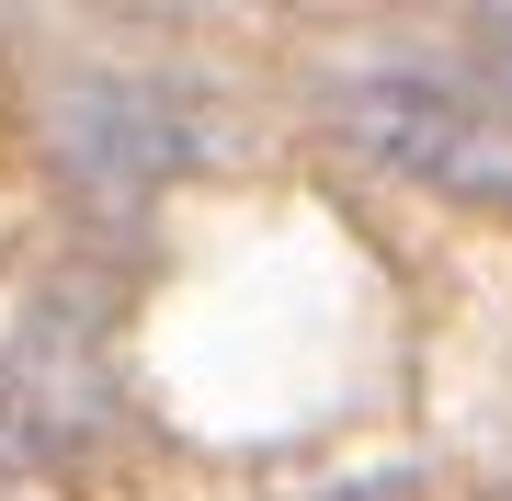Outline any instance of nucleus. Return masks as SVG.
I'll return each instance as SVG.
<instances>
[{
  "instance_id": "nucleus-1",
  "label": "nucleus",
  "mask_w": 512,
  "mask_h": 501,
  "mask_svg": "<svg viewBox=\"0 0 512 501\" xmlns=\"http://www.w3.org/2000/svg\"><path fill=\"white\" fill-rule=\"evenodd\" d=\"M35 137H46V160L69 171L80 194L126 205V194L160 183V171L194 160V103H183L171 69L80 57V69H46V80H35Z\"/></svg>"
},
{
  "instance_id": "nucleus-2",
  "label": "nucleus",
  "mask_w": 512,
  "mask_h": 501,
  "mask_svg": "<svg viewBox=\"0 0 512 501\" xmlns=\"http://www.w3.org/2000/svg\"><path fill=\"white\" fill-rule=\"evenodd\" d=\"M330 126H342L365 160L410 171V183H444V194H478V205H512V114H490L478 92H456V80H433V69L342 80V92H330Z\"/></svg>"
},
{
  "instance_id": "nucleus-3",
  "label": "nucleus",
  "mask_w": 512,
  "mask_h": 501,
  "mask_svg": "<svg viewBox=\"0 0 512 501\" xmlns=\"http://www.w3.org/2000/svg\"><path fill=\"white\" fill-rule=\"evenodd\" d=\"M0 410L12 445H92V422L114 410V297L92 274L46 285L0 342Z\"/></svg>"
},
{
  "instance_id": "nucleus-4",
  "label": "nucleus",
  "mask_w": 512,
  "mask_h": 501,
  "mask_svg": "<svg viewBox=\"0 0 512 501\" xmlns=\"http://www.w3.org/2000/svg\"><path fill=\"white\" fill-rule=\"evenodd\" d=\"M467 46H478V69H490V92L512 103V12H478V23H467Z\"/></svg>"
},
{
  "instance_id": "nucleus-5",
  "label": "nucleus",
  "mask_w": 512,
  "mask_h": 501,
  "mask_svg": "<svg viewBox=\"0 0 512 501\" xmlns=\"http://www.w3.org/2000/svg\"><path fill=\"white\" fill-rule=\"evenodd\" d=\"M12 456H23V445H12V410H0V467H12Z\"/></svg>"
},
{
  "instance_id": "nucleus-6",
  "label": "nucleus",
  "mask_w": 512,
  "mask_h": 501,
  "mask_svg": "<svg viewBox=\"0 0 512 501\" xmlns=\"http://www.w3.org/2000/svg\"><path fill=\"white\" fill-rule=\"evenodd\" d=\"M342 501H410V490H342Z\"/></svg>"
}]
</instances>
